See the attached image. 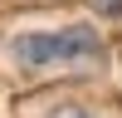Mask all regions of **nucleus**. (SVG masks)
Here are the masks:
<instances>
[{"mask_svg": "<svg viewBox=\"0 0 122 118\" xmlns=\"http://www.w3.org/2000/svg\"><path fill=\"white\" fill-rule=\"evenodd\" d=\"M103 49V35L93 25H64V30H29L15 35L10 54L20 69H54V64H78V59H93Z\"/></svg>", "mask_w": 122, "mask_h": 118, "instance_id": "1", "label": "nucleus"}, {"mask_svg": "<svg viewBox=\"0 0 122 118\" xmlns=\"http://www.w3.org/2000/svg\"><path fill=\"white\" fill-rule=\"evenodd\" d=\"M98 15H122V0H93Z\"/></svg>", "mask_w": 122, "mask_h": 118, "instance_id": "2", "label": "nucleus"}, {"mask_svg": "<svg viewBox=\"0 0 122 118\" xmlns=\"http://www.w3.org/2000/svg\"><path fill=\"white\" fill-rule=\"evenodd\" d=\"M54 118H98V113H88V108H59Z\"/></svg>", "mask_w": 122, "mask_h": 118, "instance_id": "3", "label": "nucleus"}]
</instances>
